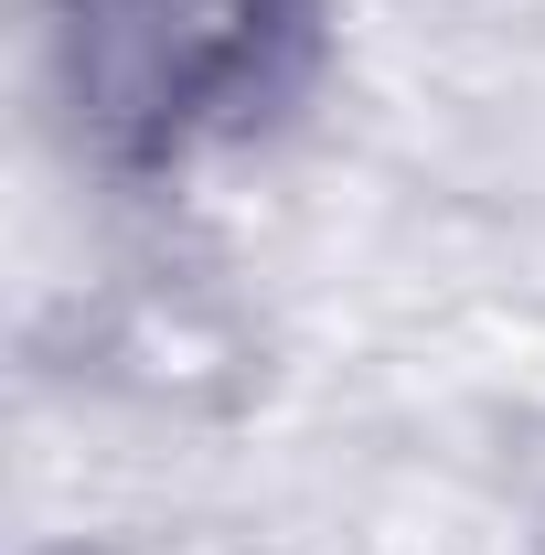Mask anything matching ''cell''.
Segmentation results:
<instances>
[{"mask_svg":"<svg viewBox=\"0 0 545 555\" xmlns=\"http://www.w3.org/2000/svg\"><path fill=\"white\" fill-rule=\"evenodd\" d=\"M33 555H161V545H139V534H54V545H33Z\"/></svg>","mask_w":545,"mask_h":555,"instance_id":"7a4b0ae2","label":"cell"},{"mask_svg":"<svg viewBox=\"0 0 545 555\" xmlns=\"http://www.w3.org/2000/svg\"><path fill=\"white\" fill-rule=\"evenodd\" d=\"M332 0H33L43 118L107 193H182L332 75Z\"/></svg>","mask_w":545,"mask_h":555,"instance_id":"6da1fadb","label":"cell"}]
</instances>
